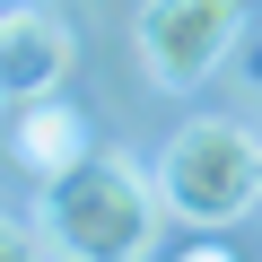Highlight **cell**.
I'll return each instance as SVG.
<instances>
[{"label":"cell","instance_id":"5","mask_svg":"<svg viewBox=\"0 0 262 262\" xmlns=\"http://www.w3.org/2000/svg\"><path fill=\"white\" fill-rule=\"evenodd\" d=\"M9 149H18V166H27L35 184H53L61 166L88 158V122H79V105H61V96H27L18 122H9Z\"/></svg>","mask_w":262,"mask_h":262},{"label":"cell","instance_id":"4","mask_svg":"<svg viewBox=\"0 0 262 262\" xmlns=\"http://www.w3.org/2000/svg\"><path fill=\"white\" fill-rule=\"evenodd\" d=\"M70 70V27L53 9H0V96L27 105V96H53Z\"/></svg>","mask_w":262,"mask_h":262},{"label":"cell","instance_id":"7","mask_svg":"<svg viewBox=\"0 0 262 262\" xmlns=\"http://www.w3.org/2000/svg\"><path fill=\"white\" fill-rule=\"evenodd\" d=\"M0 105H9V96H0Z\"/></svg>","mask_w":262,"mask_h":262},{"label":"cell","instance_id":"1","mask_svg":"<svg viewBox=\"0 0 262 262\" xmlns=\"http://www.w3.org/2000/svg\"><path fill=\"white\" fill-rule=\"evenodd\" d=\"M166 227V192L131 166L88 149L79 166H61L44 184V253H79V262H140Z\"/></svg>","mask_w":262,"mask_h":262},{"label":"cell","instance_id":"2","mask_svg":"<svg viewBox=\"0 0 262 262\" xmlns=\"http://www.w3.org/2000/svg\"><path fill=\"white\" fill-rule=\"evenodd\" d=\"M158 192H166V219L184 227H236L262 201V131L210 122V114L184 122L158 158Z\"/></svg>","mask_w":262,"mask_h":262},{"label":"cell","instance_id":"6","mask_svg":"<svg viewBox=\"0 0 262 262\" xmlns=\"http://www.w3.org/2000/svg\"><path fill=\"white\" fill-rule=\"evenodd\" d=\"M27 253H44V227H18L0 210V262H27Z\"/></svg>","mask_w":262,"mask_h":262},{"label":"cell","instance_id":"3","mask_svg":"<svg viewBox=\"0 0 262 262\" xmlns=\"http://www.w3.org/2000/svg\"><path fill=\"white\" fill-rule=\"evenodd\" d=\"M245 35V0H140V70L158 88H201Z\"/></svg>","mask_w":262,"mask_h":262}]
</instances>
